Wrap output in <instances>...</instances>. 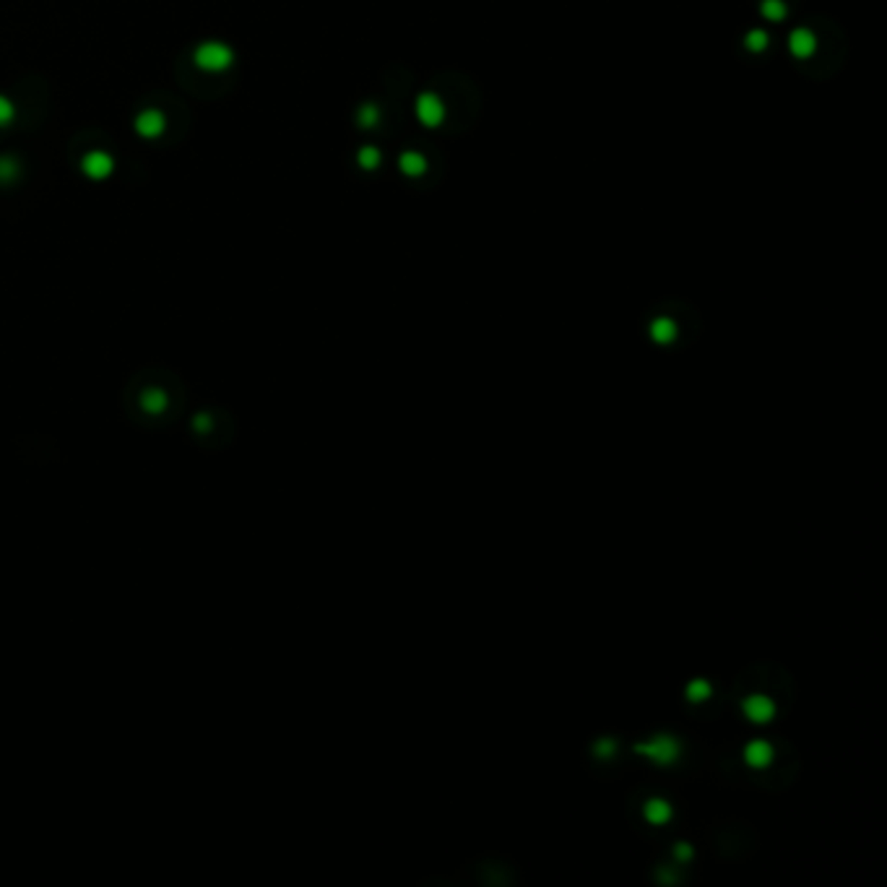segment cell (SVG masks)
Instances as JSON below:
<instances>
[{
	"instance_id": "cell-18",
	"label": "cell",
	"mask_w": 887,
	"mask_h": 887,
	"mask_svg": "<svg viewBox=\"0 0 887 887\" xmlns=\"http://www.w3.org/2000/svg\"><path fill=\"white\" fill-rule=\"evenodd\" d=\"M708 695H710V684L705 682V679H695V682L687 687V698L695 700V703H698V700H705Z\"/></svg>"
},
{
	"instance_id": "cell-16",
	"label": "cell",
	"mask_w": 887,
	"mask_h": 887,
	"mask_svg": "<svg viewBox=\"0 0 887 887\" xmlns=\"http://www.w3.org/2000/svg\"><path fill=\"white\" fill-rule=\"evenodd\" d=\"M18 175H21V167H18L16 159L8 154L0 156V182H13Z\"/></svg>"
},
{
	"instance_id": "cell-9",
	"label": "cell",
	"mask_w": 887,
	"mask_h": 887,
	"mask_svg": "<svg viewBox=\"0 0 887 887\" xmlns=\"http://www.w3.org/2000/svg\"><path fill=\"white\" fill-rule=\"evenodd\" d=\"M398 170H401V175H406V177H422L427 170L424 154H419V151H403V154L398 156Z\"/></svg>"
},
{
	"instance_id": "cell-7",
	"label": "cell",
	"mask_w": 887,
	"mask_h": 887,
	"mask_svg": "<svg viewBox=\"0 0 887 887\" xmlns=\"http://www.w3.org/2000/svg\"><path fill=\"white\" fill-rule=\"evenodd\" d=\"M744 716L755 721V724H768L770 718L776 716V705H773V700L765 698V695H750V698H744Z\"/></svg>"
},
{
	"instance_id": "cell-4",
	"label": "cell",
	"mask_w": 887,
	"mask_h": 887,
	"mask_svg": "<svg viewBox=\"0 0 887 887\" xmlns=\"http://www.w3.org/2000/svg\"><path fill=\"white\" fill-rule=\"evenodd\" d=\"M635 750L643 752V755H650L658 765H669V762H674L677 755H679V742L672 739V736H666V734H658L656 739H650V742L646 744H638Z\"/></svg>"
},
{
	"instance_id": "cell-2",
	"label": "cell",
	"mask_w": 887,
	"mask_h": 887,
	"mask_svg": "<svg viewBox=\"0 0 887 887\" xmlns=\"http://www.w3.org/2000/svg\"><path fill=\"white\" fill-rule=\"evenodd\" d=\"M414 112H417V120L424 125V128H437V125H443L445 115H448L445 102L437 94H432V92H424V94L417 96Z\"/></svg>"
},
{
	"instance_id": "cell-8",
	"label": "cell",
	"mask_w": 887,
	"mask_h": 887,
	"mask_svg": "<svg viewBox=\"0 0 887 887\" xmlns=\"http://www.w3.org/2000/svg\"><path fill=\"white\" fill-rule=\"evenodd\" d=\"M744 762L750 768H768L773 762V747L768 742H762V739H755V742L744 747Z\"/></svg>"
},
{
	"instance_id": "cell-6",
	"label": "cell",
	"mask_w": 887,
	"mask_h": 887,
	"mask_svg": "<svg viewBox=\"0 0 887 887\" xmlns=\"http://www.w3.org/2000/svg\"><path fill=\"white\" fill-rule=\"evenodd\" d=\"M788 50H791L793 58H799V60L812 58L814 50H817V37H814V32H812V29H804V26L793 29L791 34H788Z\"/></svg>"
},
{
	"instance_id": "cell-3",
	"label": "cell",
	"mask_w": 887,
	"mask_h": 887,
	"mask_svg": "<svg viewBox=\"0 0 887 887\" xmlns=\"http://www.w3.org/2000/svg\"><path fill=\"white\" fill-rule=\"evenodd\" d=\"M81 172H84V177L94 180H107L115 172V156L110 151H104V149H94V151H86L81 156Z\"/></svg>"
},
{
	"instance_id": "cell-10",
	"label": "cell",
	"mask_w": 887,
	"mask_h": 887,
	"mask_svg": "<svg viewBox=\"0 0 887 887\" xmlns=\"http://www.w3.org/2000/svg\"><path fill=\"white\" fill-rule=\"evenodd\" d=\"M669 817H672V807H669V802H664V799H648V802H646V819H648V822H653V825H664Z\"/></svg>"
},
{
	"instance_id": "cell-17",
	"label": "cell",
	"mask_w": 887,
	"mask_h": 887,
	"mask_svg": "<svg viewBox=\"0 0 887 887\" xmlns=\"http://www.w3.org/2000/svg\"><path fill=\"white\" fill-rule=\"evenodd\" d=\"M16 120V104L6 94H0V128H6Z\"/></svg>"
},
{
	"instance_id": "cell-12",
	"label": "cell",
	"mask_w": 887,
	"mask_h": 887,
	"mask_svg": "<svg viewBox=\"0 0 887 887\" xmlns=\"http://www.w3.org/2000/svg\"><path fill=\"white\" fill-rule=\"evenodd\" d=\"M650 336H653V341H658V344L674 341V336H677L674 320H669V317H658V320H653V325H650Z\"/></svg>"
},
{
	"instance_id": "cell-5",
	"label": "cell",
	"mask_w": 887,
	"mask_h": 887,
	"mask_svg": "<svg viewBox=\"0 0 887 887\" xmlns=\"http://www.w3.org/2000/svg\"><path fill=\"white\" fill-rule=\"evenodd\" d=\"M133 128H136V133L141 138H146V141H154V138L162 136L164 128H167V118H164V112H159V110H144V112H138L136 115V120H133Z\"/></svg>"
},
{
	"instance_id": "cell-13",
	"label": "cell",
	"mask_w": 887,
	"mask_h": 887,
	"mask_svg": "<svg viewBox=\"0 0 887 887\" xmlns=\"http://www.w3.org/2000/svg\"><path fill=\"white\" fill-rule=\"evenodd\" d=\"M380 162H383V154H380V149H377V146H362V149H359L357 164L362 167V170L375 172L377 167H380Z\"/></svg>"
},
{
	"instance_id": "cell-1",
	"label": "cell",
	"mask_w": 887,
	"mask_h": 887,
	"mask_svg": "<svg viewBox=\"0 0 887 887\" xmlns=\"http://www.w3.org/2000/svg\"><path fill=\"white\" fill-rule=\"evenodd\" d=\"M234 60H237L234 47L222 42V39H206V42L196 44V50H193V63L203 73H224L234 65Z\"/></svg>"
},
{
	"instance_id": "cell-11",
	"label": "cell",
	"mask_w": 887,
	"mask_h": 887,
	"mask_svg": "<svg viewBox=\"0 0 887 887\" xmlns=\"http://www.w3.org/2000/svg\"><path fill=\"white\" fill-rule=\"evenodd\" d=\"M760 13H762L765 21L778 24V21H784V18L788 16V6H786L784 0H762V3H760Z\"/></svg>"
},
{
	"instance_id": "cell-15",
	"label": "cell",
	"mask_w": 887,
	"mask_h": 887,
	"mask_svg": "<svg viewBox=\"0 0 887 887\" xmlns=\"http://www.w3.org/2000/svg\"><path fill=\"white\" fill-rule=\"evenodd\" d=\"M768 44H770V37L768 32H762V29H752V32L744 34V47L750 52H765Z\"/></svg>"
},
{
	"instance_id": "cell-14",
	"label": "cell",
	"mask_w": 887,
	"mask_h": 887,
	"mask_svg": "<svg viewBox=\"0 0 887 887\" xmlns=\"http://www.w3.org/2000/svg\"><path fill=\"white\" fill-rule=\"evenodd\" d=\"M357 122H359V128H375L377 122H380V107L372 102L362 104L357 110Z\"/></svg>"
}]
</instances>
